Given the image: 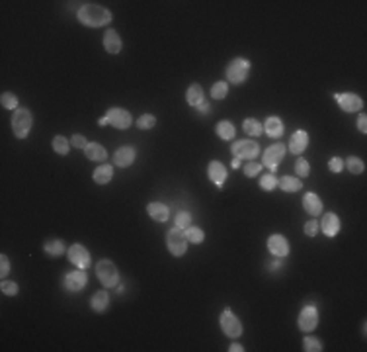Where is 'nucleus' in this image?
<instances>
[{"mask_svg": "<svg viewBox=\"0 0 367 352\" xmlns=\"http://www.w3.org/2000/svg\"><path fill=\"white\" fill-rule=\"evenodd\" d=\"M76 18L80 20V24L88 27H102L111 22V12L104 6L98 4H84L78 8Z\"/></svg>", "mask_w": 367, "mask_h": 352, "instance_id": "1", "label": "nucleus"}, {"mask_svg": "<svg viewBox=\"0 0 367 352\" xmlns=\"http://www.w3.org/2000/svg\"><path fill=\"white\" fill-rule=\"evenodd\" d=\"M31 112L27 108H18L14 110L12 114V131L14 135L18 137V139H24V137L29 135V131H31Z\"/></svg>", "mask_w": 367, "mask_h": 352, "instance_id": "2", "label": "nucleus"}, {"mask_svg": "<svg viewBox=\"0 0 367 352\" xmlns=\"http://www.w3.org/2000/svg\"><path fill=\"white\" fill-rule=\"evenodd\" d=\"M248 73H250V61L242 59V57H236L227 67V79L232 84H242L248 79Z\"/></svg>", "mask_w": 367, "mask_h": 352, "instance_id": "3", "label": "nucleus"}, {"mask_svg": "<svg viewBox=\"0 0 367 352\" xmlns=\"http://www.w3.org/2000/svg\"><path fill=\"white\" fill-rule=\"evenodd\" d=\"M166 247H168V251L174 257L186 255V251H188V239L184 235V229H180V227L168 229V233H166Z\"/></svg>", "mask_w": 367, "mask_h": 352, "instance_id": "4", "label": "nucleus"}, {"mask_svg": "<svg viewBox=\"0 0 367 352\" xmlns=\"http://www.w3.org/2000/svg\"><path fill=\"white\" fill-rule=\"evenodd\" d=\"M96 276L102 282V286H106V288H113V286H117V282H119L117 268H115V264L111 260H100L96 264Z\"/></svg>", "mask_w": 367, "mask_h": 352, "instance_id": "5", "label": "nucleus"}, {"mask_svg": "<svg viewBox=\"0 0 367 352\" xmlns=\"http://www.w3.org/2000/svg\"><path fill=\"white\" fill-rule=\"evenodd\" d=\"M232 155L236 159H246V161H252L260 155V145L256 141H250V139H242V141H236L231 147Z\"/></svg>", "mask_w": 367, "mask_h": 352, "instance_id": "6", "label": "nucleus"}, {"mask_svg": "<svg viewBox=\"0 0 367 352\" xmlns=\"http://www.w3.org/2000/svg\"><path fill=\"white\" fill-rule=\"evenodd\" d=\"M221 329H223V333H225L227 337H231V339H238V337L242 335V325H240L238 317H236L231 309H225L223 315H221Z\"/></svg>", "mask_w": 367, "mask_h": 352, "instance_id": "7", "label": "nucleus"}, {"mask_svg": "<svg viewBox=\"0 0 367 352\" xmlns=\"http://www.w3.org/2000/svg\"><path fill=\"white\" fill-rule=\"evenodd\" d=\"M283 157H286V145L273 143V145H270L268 149L264 151V157H262L264 161H262V164L268 166L270 170H275L279 166V163L283 161Z\"/></svg>", "mask_w": 367, "mask_h": 352, "instance_id": "8", "label": "nucleus"}, {"mask_svg": "<svg viewBox=\"0 0 367 352\" xmlns=\"http://www.w3.org/2000/svg\"><path fill=\"white\" fill-rule=\"evenodd\" d=\"M106 118H108V122L111 123L115 129H127V127L133 123L131 114L123 108H109L108 114H106Z\"/></svg>", "mask_w": 367, "mask_h": 352, "instance_id": "9", "label": "nucleus"}, {"mask_svg": "<svg viewBox=\"0 0 367 352\" xmlns=\"http://www.w3.org/2000/svg\"><path fill=\"white\" fill-rule=\"evenodd\" d=\"M318 325V311L314 305H307L303 307V311L299 313V329L305 333H311Z\"/></svg>", "mask_w": 367, "mask_h": 352, "instance_id": "10", "label": "nucleus"}, {"mask_svg": "<svg viewBox=\"0 0 367 352\" xmlns=\"http://www.w3.org/2000/svg\"><path fill=\"white\" fill-rule=\"evenodd\" d=\"M68 260H70L74 266H78V268H88L90 262H92V257H90V253H88L82 244H72V247L68 249Z\"/></svg>", "mask_w": 367, "mask_h": 352, "instance_id": "11", "label": "nucleus"}, {"mask_svg": "<svg viewBox=\"0 0 367 352\" xmlns=\"http://www.w3.org/2000/svg\"><path fill=\"white\" fill-rule=\"evenodd\" d=\"M338 106H340L344 112H359L363 108V100L357 94H352V92H342V94H334Z\"/></svg>", "mask_w": 367, "mask_h": 352, "instance_id": "12", "label": "nucleus"}, {"mask_svg": "<svg viewBox=\"0 0 367 352\" xmlns=\"http://www.w3.org/2000/svg\"><path fill=\"white\" fill-rule=\"evenodd\" d=\"M268 251H270L275 258H283L289 255V243H287V239L283 235L275 233V235H272V237L268 239Z\"/></svg>", "mask_w": 367, "mask_h": 352, "instance_id": "13", "label": "nucleus"}, {"mask_svg": "<svg viewBox=\"0 0 367 352\" xmlns=\"http://www.w3.org/2000/svg\"><path fill=\"white\" fill-rule=\"evenodd\" d=\"M86 282H88V276H86L84 268L65 274V288H67L68 292H80L82 288L86 286Z\"/></svg>", "mask_w": 367, "mask_h": 352, "instance_id": "14", "label": "nucleus"}, {"mask_svg": "<svg viewBox=\"0 0 367 352\" xmlns=\"http://www.w3.org/2000/svg\"><path fill=\"white\" fill-rule=\"evenodd\" d=\"M207 176H209V180L213 184L223 186L225 180H227V168H225V164L219 163V161H211L209 166H207Z\"/></svg>", "mask_w": 367, "mask_h": 352, "instance_id": "15", "label": "nucleus"}, {"mask_svg": "<svg viewBox=\"0 0 367 352\" xmlns=\"http://www.w3.org/2000/svg\"><path fill=\"white\" fill-rule=\"evenodd\" d=\"M320 227H322V233L327 237H336L338 231H340V217L336 216V214H332V212H328V214H324L322 221H320Z\"/></svg>", "mask_w": 367, "mask_h": 352, "instance_id": "16", "label": "nucleus"}, {"mask_svg": "<svg viewBox=\"0 0 367 352\" xmlns=\"http://www.w3.org/2000/svg\"><path fill=\"white\" fill-rule=\"evenodd\" d=\"M303 207L307 209V214H311L313 217L320 216V214H322V200H320L314 192H309V194H305V198H303Z\"/></svg>", "mask_w": 367, "mask_h": 352, "instance_id": "17", "label": "nucleus"}, {"mask_svg": "<svg viewBox=\"0 0 367 352\" xmlns=\"http://www.w3.org/2000/svg\"><path fill=\"white\" fill-rule=\"evenodd\" d=\"M307 145H309V135H307L305 129H299V131H295V133L291 135V141H289V149H291V153L301 155L303 151L307 149Z\"/></svg>", "mask_w": 367, "mask_h": 352, "instance_id": "18", "label": "nucleus"}, {"mask_svg": "<svg viewBox=\"0 0 367 352\" xmlns=\"http://www.w3.org/2000/svg\"><path fill=\"white\" fill-rule=\"evenodd\" d=\"M121 38L117 36V31L115 29H108L106 33H104V47H106V51L111 55H117L121 51Z\"/></svg>", "mask_w": 367, "mask_h": 352, "instance_id": "19", "label": "nucleus"}, {"mask_svg": "<svg viewBox=\"0 0 367 352\" xmlns=\"http://www.w3.org/2000/svg\"><path fill=\"white\" fill-rule=\"evenodd\" d=\"M135 149L133 147H121V149L115 151V155H113V163L117 164V166H121V168H125V166H129V164H133V161H135Z\"/></svg>", "mask_w": 367, "mask_h": 352, "instance_id": "20", "label": "nucleus"}, {"mask_svg": "<svg viewBox=\"0 0 367 352\" xmlns=\"http://www.w3.org/2000/svg\"><path fill=\"white\" fill-rule=\"evenodd\" d=\"M147 212H149V216L152 217V219H156V221H168V217H170V207L160 202H150L149 205H147Z\"/></svg>", "mask_w": 367, "mask_h": 352, "instance_id": "21", "label": "nucleus"}, {"mask_svg": "<svg viewBox=\"0 0 367 352\" xmlns=\"http://www.w3.org/2000/svg\"><path fill=\"white\" fill-rule=\"evenodd\" d=\"M84 153H86V157H88L90 161H94V163H102V161L108 159V151L104 149L100 143H88L86 149H84Z\"/></svg>", "mask_w": 367, "mask_h": 352, "instance_id": "22", "label": "nucleus"}, {"mask_svg": "<svg viewBox=\"0 0 367 352\" xmlns=\"http://www.w3.org/2000/svg\"><path fill=\"white\" fill-rule=\"evenodd\" d=\"M264 131L268 133L270 137H281L283 135V122L279 120V118H275V116H270L266 123H264Z\"/></svg>", "mask_w": 367, "mask_h": 352, "instance_id": "23", "label": "nucleus"}, {"mask_svg": "<svg viewBox=\"0 0 367 352\" xmlns=\"http://www.w3.org/2000/svg\"><path fill=\"white\" fill-rule=\"evenodd\" d=\"M90 305H92V309L98 313L106 311L109 305V296L106 290H100V292H96L94 298H92V301H90Z\"/></svg>", "mask_w": 367, "mask_h": 352, "instance_id": "24", "label": "nucleus"}, {"mask_svg": "<svg viewBox=\"0 0 367 352\" xmlns=\"http://www.w3.org/2000/svg\"><path fill=\"white\" fill-rule=\"evenodd\" d=\"M186 100H188L190 106L197 108L199 104H203V88L199 84H191L188 88V92H186Z\"/></svg>", "mask_w": 367, "mask_h": 352, "instance_id": "25", "label": "nucleus"}, {"mask_svg": "<svg viewBox=\"0 0 367 352\" xmlns=\"http://www.w3.org/2000/svg\"><path fill=\"white\" fill-rule=\"evenodd\" d=\"M277 186L283 190V192H297V190H301L303 182H301V178H297V176H281L277 180Z\"/></svg>", "mask_w": 367, "mask_h": 352, "instance_id": "26", "label": "nucleus"}, {"mask_svg": "<svg viewBox=\"0 0 367 352\" xmlns=\"http://www.w3.org/2000/svg\"><path fill=\"white\" fill-rule=\"evenodd\" d=\"M113 178V166L111 164H100L94 170V182L98 184H108Z\"/></svg>", "mask_w": 367, "mask_h": 352, "instance_id": "27", "label": "nucleus"}, {"mask_svg": "<svg viewBox=\"0 0 367 352\" xmlns=\"http://www.w3.org/2000/svg\"><path fill=\"white\" fill-rule=\"evenodd\" d=\"M215 131H217V135L221 137V139H225V141H231L232 137H234V125H232L231 122H227V120H223V122L217 123Z\"/></svg>", "mask_w": 367, "mask_h": 352, "instance_id": "28", "label": "nucleus"}, {"mask_svg": "<svg viewBox=\"0 0 367 352\" xmlns=\"http://www.w3.org/2000/svg\"><path fill=\"white\" fill-rule=\"evenodd\" d=\"M43 249H45V253H47L49 257H61V255L65 253V244H63V241H59V239L47 241Z\"/></svg>", "mask_w": 367, "mask_h": 352, "instance_id": "29", "label": "nucleus"}, {"mask_svg": "<svg viewBox=\"0 0 367 352\" xmlns=\"http://www.w3.org/2000/svg\"><path fill=\"white\" fill-rule=\"evenodd\" d=\"M184 235H186L188 243H193V244L203 243V239H205L203 231L199 229V227H193V225H190L188 229H184Z\"/></svg>", "mask_w": 367, "mask_h": 352, "instance_id": "30", "label": "nucleus"}, {"mask_svg": "<svg viewBox=\"0 0 367 352\" xmlns=\"http://www.w3.org/2000/svg\"><path fill=\"white\" fill-rule=\"evenodd\" d=\"M242 127H244V131H246V133H248V135H254V137L262 135V131H264L262 123H260L258 120H252V118H248V120H244V123H242Z\"/></svg>", "mask_w": 367, "mask_h": 352, "instance_id": "31", "label": "nucleus"}, {"mask_svg": "<svg viewBox=\"0 0 367 352\" xmlns=\"http://www.w3.org/2000/svg\"><path fill=\"white\" fill-rule=\"evenodd\" d=\"M53 151L59 153V155H68L70 151V141H67L63 135H57L53 139Z\"/></svg>", "mask_w": 367, "mask_h": 352, "instance_id": "32", "label": "nucleus"}, {"mask_svg": "<svg viewBox=\"0 0 367 352\" xmlns=\"http://www.w3.org/2000/svg\"><path fill=\"white\" fill-rule=\"evenodd\" d=\"M229 92V84L223 81H219L213 84V88H211V98H215V100H223L225 96Z\"/></svg>", "mask_w": 367, "mask_h": 352, "instance_id": "33", "label": "nucleus"}, {"mask_svg": "<svg viewBox=\"0 0 367 352\" xmlns=\"http://www.w3.org/2000/svg\"><path fill=\"white\" fill-rule=\"evenodd\" d=\"M346 164H348V170H350L352 174H361V172L365 170L363 161H361V159H357V157H350V159L346 161Z\"/></svg>", "mask_w": 367, "mask_h": 352, "instance_id": "34", "label": "nucleus"}, {"mask_svg": "<svg viewBox=\"0 0 367 352\" xmlns=\"http://www.w3.org/2000/svg\"><path fill=\"white\" fill-rule=\"evenodd\" d=\"M0 104H2V108L6 110H18V98L12 92H4L0 96Z\"/></svg>", "mask_w": 367, "mask_h": 352, "instance_id": "35", "label": "nucleus"}, {"mask_svg": "<svg viewBox=\"0 0 367 352\" xmlns=\"http://www.w3.org/2000/svg\"><path fill=\"white\" fill-rule=\"evenodd\" d=\"M154 123H156V118H154L152 114H143V116L137 120V127H139V129H152Z\"/></svg>", "mask_w": 367, "mask_h": 352, "instance_id": "36", "label": "nucleus"}, {"mask_svg": "<svg viewBox=\"0 0 367 352\" xmlns=\"http://www.w3.org/2000/svg\"><path fill=\"white\" fill-rule=\"evenodd\" d=\"M277 186V178L273 174H262L260 178V188L266 190V192H272L273 188Z\"/></svg>", "mask_w": 367, "mask_h": 352, "instance_id": "37", "label": "nucleus"}, {"mask_svg": "<svg viewBox=\"0 0 367 352\" xmlns=\"http://www.w3.org/2000/svg\"><path fill=\"white\" fill-rule=\"evenodd\" d=\"M311 172V164L307 159H297V163H295V174L299 176V178H305V176H309Z\"/></svg>", "mask_w": 367, "mask_h": 352, "instance_id": "38", "label": "nucleus"}, {"mask_svg": "<svg viewBox=\"0 0 367 352\" xmlns=\"http://www.w3.org/2000/svg\"><path fill=\"white\" fill-rule=\"evenodd\" d=\"M303 346H305V350H307V352H320V350H322V344H320V340L314 339V337H305V340H303Z\"/></svg>", "mask_w": 367, "mask_h": 352, "instance_id": "39", "label": "nucleus"}, {"mask_svg": "<svg viewBox=\"0 0 367 352\" xmlns=\"http://www.w3.org/2000/svg\"><path fill=\"white\" fill-rule=\"evenodd\" d=\"M190 225H191V216L188 212H180L176 216V227H180V229H188Z\"/></svg>", "mask_w": 367, "mask_h": 352, "instance_id": "40", "label": "nucleus"}, {"mask_svg": "<svg viewBox=\"0 0 367 352\" xmlns=\"http://www.w3.org/2000/svg\"><path fill=\"white\" fill-rule=\"evenodd\" d=\"M262 172V164L256 163V161H250V163H246L244 166V174L248 178H252V176H258Z\"/></svg>", "mask_w": 367, "mask_h": 352, "instance_id": "41", "label": "nucleus"}, {"mask_svg": "<svg viewBox=\"0 0 367 352\" xmlns=\"http://www.w3.org/2000/svg\"><path fill=\"white\" fill-rule=\"evenodd\" d=\"M0 290H2L4 296H16V294H18V284H16V282H6V280H4V282L0 284Z\"/></svg>", "mask_w": 367, "mask_h": 352, "instance_id": "42", "label": "nucleus"}, {"mask_svg": "<svg viewBox=\"0 0 367 352\" xmlns=\"http://www.w3.org/2000/svg\"><path fill=\"white\" fill-rule=\"evenodd\" d=\"M318 229H320V225H318V221H314V219L307 221V223H305V227H303L305 235H309V237H314V235L318 233Z\"/></svg>", "mask_w": 367, "mask_h": 352, "instance_id": "43", "label": "nucleus"}, {"mask_svg": "<svg viewBox=\"0 0 367 352\" xmlns=\"http://www.w3.org/2000/svg\"><path fill=\"white\" fill-rule=\"evenodd\" d=\"M328 168H330L332 172H342V170H344V161L338 159V157H332L330 163H328Z\"/></svg>", "mask_w": 367, "mask_h": 352, "instance_id": "44", "label": "nucleus"}, {"mask_svg": "<svg viewBox=\"0 0 367 352\" xmlns=\"http://www.w3.org/2000/svg\"><path fill=\"white\" fill-rule=\"evenodd\" d=\"M70 145H74V149H86L88 141H86V137H84V135H72V139H70Z\"/></svg>", "mask_w": 367, "mask_h": 352, "instance_id": "45", "label": "nucleus"}, {"mask_svg": "<svg viewBox=\"0 0 367 352\" xmlns=\"http://www.w3.org/2000/svg\"><path fill=\"white\" fill-rule=\"evenodd\" d=\"M0 268H2V270H0V276H2V278L8 276V272H10V260H8L6 255L0 257Z\"/></svg>", "mask_w": 367, "mask_h": 352, "instance_id": "46", "label": "nucleus"}, {"mask_svg": "<svg viewBox=\"0 0 367 352\" xmlns=\"http://www.w3.org/2000/svg\"><path fill=\"white\" fill-rule=\"evenodd\" d=\"M357 129H359L361 133H365L367 131V116L365 114H361V116H359V120H357Z\"/></svg>", "mask_w": 367, "mask_h": 352, "instance_id": "47", "label": "nucleus"}, {"mask_svg": "<svg viewBox=\"0 0 367 352\" xmlns=\"http://www.w3.org/2000/svg\"><path fill=\"white\" fill-rule=\"evenodd\" d=\"M242 350H244V348H242L238 342H234V344H231V346H229V352H242Z\"/></svg>", "mask_w": 367, "mask_h": 352, "instance_id": "48", "label": "nucleus"}, {"mask_svg": "<svg viewBox=\"0 0 367 352\" xmlns=\"http://www.w3.org/2000/svg\"><path fill=\"white\" fill-rule=\"evenodd\" d=\"M197 112H199V114H207V112H209V104H207V102L199 104V106H197Z\"/></svg>", "mask_w": 367, "mask_h": 352, "instance_id": "49", "label": "nucleus"}, {"mask_svg": "<svg viewBox=\"0 0 367 352\" xmlns=\"http://www.w3.org/2000/svg\"><path fill=\"white\" fill-rule=\"evenodd\" d=\"M279 266H281V262H279V260H275V262H272V264H270V270H277Z\"/></svg>", "mask_w": 367, "mask_h": 352, "instance_id": "50", "label": "nucleus"}, {"mask_svg": "<svg viewBox=\"0 0 367 352\" xmlns=\"http://www.w3.org/2000/svg\"><path fill=\"white\" fill-rule=\"evenodd\" d=\"M232 168H240V159H236V157H234V161H232Z\"/></svg>", "mask_w": 367, "mask_h": 352, "instance_id": "51", "label": "nucleus"}, {"mask_svg": "<svg viewBox=\"0 0 367 352\" xmlns=\"http://www.w3.org/2000/svg\"><path fill=\"white\" fill-rule=\"evenodd\" d=\"M98 123H100V125H108V118H106V116H104V118H100V120H98Z\"/></svg>", "mask_w": 367, "mask_h": 352, "instance_id": "52", "label": "nucleus"}]
</instances>
